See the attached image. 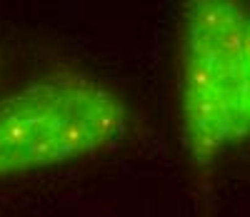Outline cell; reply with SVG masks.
<instances>
[{
    "label": "cell",
    "mask_w": 250,
    "mask_h": 217,
    "mask_svg": "<svg viewBox=\"0 0 250 217\" xmlns=\"http://www.w3.org/2000/svg\"><path fill=\"white\" fill-rule=\"evenodd\" d=\"M178 115L195 167L250 140V3L190 0L178 48Z\"/></svg>",
    "instance_id": "1"
},
{
    "label": "cell",
    "mask_w": 250,
    "mask_h": 217,
    "mask_svg": "<svg viewBox=\"0 0 250 217\" xmlns=\"http://www.w3.org/2000/svg\"><path fill=\"white\" fill-rule=\"evenodd\" d=\"M130 130V107L110 82L62 68L0 100V180L113 150Z\"/></svg>",
    "instance_id": "2"
}]
</instances>
